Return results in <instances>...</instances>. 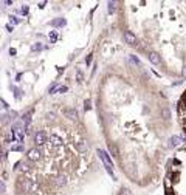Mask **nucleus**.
<instances>
[{"label":"nucleus","mask_w":186,"mask_h":195,"mask_svg":"<svg viewBox=\"0 0 186 195\" xmlns=\"http://www.w3.org/2000/svg\"><path fill=\"white\" fill-rule=\"evenodd\" d=\"M98 155H99V158L102 159V163L105 164V169H107V172H109V175L112 177L113 180H115V175H113V170H112V167H113V163H112V159H110V156H109V153H105L104 150H101V149H98Z\"/></svg>","instance_id":"1"},{"label":"nucleus","mask_w":186,"mask_h":195,"mask_svg":"<svg viewBox=\"0 0 186 195\" xmlns=\"http://www.w3.org/2000/svg\"><path fill=\"white\" fill-rule=\"evenodd\" d=\"M178 118H180V122L186 132V93L183 94L181 101L178 102Z\"/></svg>","instance_id":"2"},{"label":"nucleus","mask_w":186,"mask_h":195,"mask_svg":"<svg viewBox=\"0 0 186 195\" xmlns=\"http://www.w3.org/2000/svg\"><path fill=\"white\" fill-rule=\"evenodd\" d=\"M124 39H126V42L129 45H132V47H136V45H138V39H136V36L134 33H130V31L124 33Z\"/></svg>","instance_id":"3"},{"label":"nucleus","mask_w":186,"mask_h":195,"mask_svg":"<svg viewBox=\"0 0 186 195\" xmlns=\"http://www.w3.org/2000/svg\"><path fill=\"white\" fill-rule=\"evenodd\" d=\"M45 141H47V135H45V132L39 130V132L36 133V136H34V143H36L37 146H44Z\"/></svg>","instance_id":"4"},{"label":"nucleus","mask_w":186,"mask_h":195,"mask_svg":"<svg viewBox=\"0 0 186 195\" xmlns=\"http://www.w3.org/2000/svg\"><path fill=\"white\" fill-rule=\"evenodd\" d=\"M42 153H40L39 149H31V150H28V159H31V161H39Z\"/></svg>","instance_id":"5"},{"label":"nucleus","mask_w":186,"mask_h":195,"mask_svg":"<svg viewBox=\"0 0 186 195\" xmlns=\"http://www.w3.org/2000/svg\"><path fill=\"white\" fill-rule=\"evenodd\" d=\"M16 169L22 170V172H28L30 170V164L26 161H19V163H16Z\"/></svg>","instance_id":"6"},{"label":"nucleus","mask_w":186,"mask_h":195,"mask_svg":"<svg viewBox=\"0 0 186 195\" xmlns=\"http://www.w3.org/2000/svg\"><path fill=\"white\" fill-rule=\"evenodd\" d=\"M149 59H150V62H152L154 65H160V64H161L160 56H157L155 53H150V54H149Z\"/></svg>","instance_id":"7"},{"label":"nucleus","mask_w":186,"mask_h":195,"mask_svg":"<svg viewBox=\"0 0 186 195\" xmlns=\"http://www.w3.org/2000/svg\"><path fill=\"white\" fill-rule=\"evenodd\" d=\"M180 143H181V138H180V136L174 135L172 138H171V146H178Z\"/></svg>","instance_id":"8"},{"label":"nucleus","mask_w":186,"mask_h":195,"mask_svg":"<svg viewBox=\"0 0 186 195\" xmlns=\"http://www.w3.org/2000/svg\"><path fill=\"white\" fill-rule=\"evenodd\" d=\"M78 149L82 152V153H85V152H87V149H89V147H87V143H85V141H81V143L78 144Z\"/></svg>","instance_id":"9"},{"label":"nucleus","mask_w":186,"mask_h":195,"mask_svg":"<svg viewBox=\"0 0 186 195\" xmlns=\"http://www.w3.org/2000/svg\"><path fill=\"white\" fill-rule=\"evenodd\" d=\"M65 115L70 118V119H76V118H78V115H76V112H75V110H67Z\"/></svg>","instance_id":"10"},{"label":"nucleus","mask_w":186,"mask_h":195,"mask_svg":"<svg viewBox=\"0 0 186 195\" xmlns=\"http://www.w3.org/2000/svg\"><path fill=\"white\" fill-rule=\"evenodd\" d=\"M51 25H53V26H62V25H65V20H64V19H59V20H53Z\"/></svg>","instance_id":"11"},{"label":"nucleus","mask_w":186,"mask_h":195,"mask_svg":"<svg viewBox=\"0 0 186 195\" xmlns=\"http://www.w3.org/2000/svg\"><path fill=\"white\" fill-rule=\"evenodd\" d=\"M42 48H44V45H42V44H34L33 47H31V51H40Z\"/></svg>","instance_id":"12"},{"label":"nucleus","mask_w":186,"mask_h":195,"mask_svg":"<svg viewBox=\"0 0 186 195\" xmlns=\"http://www.w3.org/2000/svg\"><path fill=\"white\" fill-rule=\"evenodd\" d=\"M115 9H116V3L115 2H109V11H110V13H113Z\"/></svg>","instance_id":"13"},{"label":"nucleus","mask_w":186,"mask_h":195,"mask_svg":"<svg viewBox=\"0 0 186 195\" xmlns=\"http://www.w3.org/2000/svg\"><path fill=\"white\" fill-rule=\"evenodd\" d=\"M22 121H24V124L28 127V122H30V113H26V115H24V118H22Z\"/></svg>","instance_id":"14"},{"label":"nucleus","mask_w":186,"mask_h":195,"mask_svg":"<svg viewBox=\"0 0 186 195\" xmlns=\"http://www.w3.org/2000/svg\"><path fill=\"white\" fill-rule=\"evenodd\" d=\"M56 39H58V33H56V31H51V33H50V40H51V42H56Z\"/></svg>","instance_id":"15"},{"label":"nucleus","mask_w":186,"mask_h":195,"mask_svg":"<svg viewBox=\"0 0 186 195\" xmlns=\"http://www.w3.org/2000/svg\"><path fill=\"white\" fill-rule=\"evenodd\" d=\"M13 150H16V152H22V150H24V146H22V144H16V146H13Z\"/></svg>","instance_id":"16"},{"label":"nucleus","mask_w":186,"mask_h":195,"mask_svg":"<svg viewBox=\"0 0 186 195\" xmlns=\"http://www.w3.org/2000/svg\"><path fill=\"white\" fill-rule=\"evenodd\" d=\"M9 19H11V22H13V23H20V22H22V19H19L16 16H11Z\"/></svg>","instance_id":"17"},{"label":"nucleus","mask_w":186,"mask_h":195,"mask_svg":"<svg viewBox=\"0 0 186 195\" xmlns=\"http://www.w3.org/2000/svg\"><path fill=\"white\" fill-rule=\"evenodd\" d=\"M51 143H53V144H59V143H60V139H59L56 135H53V136H51Z\"/></svg>","instance_id":"18"},{"label":"nucleus","mask_w":186,"mask_h":195,"mask_svg":"<svg viewBox=\"0 0 186 195\" xmlns=\"http://www.w3.org/2000/svg\"><path fill=\"white\" fill-rule=\"evenodd\" d=\"M13 138H14V133H13V130H11V133L6 136V143H11V141H13Z\"/></svg>","instance_id":"19"},{"label":"nucleus","mask_w":186,"mask_h":195,"mask_svg":"<svg viewBox=\"0 0 186 195\" xmlns=\"http://www.w3.org/2000/svg\"><path fill=\"white\" fill-rule=\"evenodd\" d=\"M110 150H112V153H113V155H115V156H116V155H118V149H116L115 146H113V144H112V146H110Z\"/></svg>","instance_id":"20"},{"label":"nucleus","mask_w":186,"mask_h":195,"mask_svg":"<svg viewBox=\"0 0 186 195\" xmlns=\"http://www.w3.org/2000/svg\"><path fill=\"white\" fill-rule=\"evenodd\" d=\"M58 88H59V87H58V85H56V84H53V85L50 87V90H48V93H53V91H54V90H56V91H58Z\"/></svg>","instance_id":"21"},{"label":"nucleus","mask_w":186,"mask_h":195,"mask_svg":"<svg viewBox=\"0 0 186 195\" xmlns=\"http://www.w3.org/2000/svg\"><path fill=\"white\" fill-rule=\"evenodd\" d=\"M58 184H60V186L65 184V178H64V177H59V178H58Z\"/></svg>","instance_id":"22"},{"label":"nucleus","mask_w":186,"mask_h":195,"mask_svg":"<svg viewBox=\"0 0 186 195\" xmlns=\"http://www.w3.org/2000/svg\"><path fill=\"white\" fill-rule=\"evenodd\" d=\"M163 116H165V118H169V110H168V109H163Z\"/></svg>","instance_id":"23"},{"label":"nucleus","mask_w":186,"mask_h":195,"mask_svg":"<svg viewBox=\"0 0 186 195\" xmlns=\"http://www.w3.org/2000/svg\"><path fill=\"white\" fill-rule=\"evenodd\" d=\"M92 56H93V54H89V56H87V59H85V64H87V65H90V62H92Z\"/></svg>","instance_id":"24"},{"label":"nucleus","mask_w":186,"mask_h":195,"mask_svg":"<svg viewBox=\"0 0 186 195\" xmlns=\"http://www.w3.org/2000/svg\"><path fill=\"white\" fill-rule=\"evenodd\" d=\"M67 90H68L67 87H59V88H58V91H59V93H65Z\"/></svg>","instance_id":"25"},{"label":"nucleus","mask_w":186,"mask_h":195,"mask_svg":"<svg viewBox=\"0 0 186 195\" xmlns=\"http://www.w3.org/2000/svg\"><path fill=\"white\" fill-rule=\"evenodd\" d=\"M130 59H132V60H134V62H135L136 65H140V60H138V59H136V57H135V56H130Z\"/></svg>","instance_id":"26"},{"label":"nucleus","mask_w":186,"mask_h":195,"mask_svg":"<svg viewBox=\"0 0 186 195\" xmlns=\"http://www.w3.org/2000/svg\"><path fill=\"white\" fill-rule=\"evenodd\" d=\"M121 195H132L130 192H129V190L127 189H123V194H121Z\"/></svg>","instance_id":"27"},{"label":"nucleus","mask_w":186,"mask_h":195,"mask_svg":"<svg viewBox=\"0 0 186 195\" xmlns=\"http://www.w3.org/2000/svg\"><path fill=\"white\" fill-rule=\"evenodd\" d=\"M181 78H183V79H186V67L183 68V73H181Z\"/></svg>","instance_id":"28"},{"label":"nucleus","mask_w":186,"mask_h":195,"mask_svg":"<svg viewBox=\"0 0 186 195\" xmlns=\"http://www.w3.org/2000/svg\"><path fill=\"white\" fill-rule=\"evenodd\" d=\"M90 109V101H85V110Z\"/></svg>","instance_id":"29"},{"label":"nucleus","mask_w":186,"mask_h":195,"mask_svg":"<svg viewBox=\"0 0 186 195\" xmlns=\"http://www.w3.org/2000/svg\"><path fill=\"white\" fill-rule=\"evenodd\" d=\"M3 189V181H0V190Z\"/></svg>","instance_id":"30"},{"label":"nucleus","mask_w":186,"mask_h":195,"mask_svg":"<svg viewBox=\"0 0 186 195\" xmlns=\"http://www.w3.org/2000/svg\"><path fill=\"white\" fill-rule=\"evenodd\" d=\"M0 155H2V149H0Z\"/></svg>","instance_id":"31"}]
</instances>
